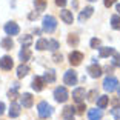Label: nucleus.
I'll return each instance as SVG.
<instances>
[{"label":"nucleus","instance_id":"ddd939ff","mask_svg":"<svg viewBox=\"0 0 120 120\" xmlns=\"http://www.w3.org/2000/svg\"><path fill=\"white\" fill-rule=\"evenodd\" d=\"M102 116H103V112H102V109H97V108H94V109H89L88 111V119L89 120H102Z\"/></svg>","mask_w":120,"mask_h":120},{"label":"nucleus","instance_id":"37998d69","mask_svg":"<svg viewBox=\"0 0 120 120\" xmlns=\"http://www.w3.org/2000/svg\"><path fill=\"white\" fill-rule=\"evenodd\" d=\"M65 120H74V117H72V119H65Z\"/></svg>","mask_w":120,"mask_h":120},{"label":"nucleus","instance_id":"c756f323","mask_svg":"<svg viewBox=\"0 0 120 120\" xmlns=\"http://www.w3.org/2000/svg\"><path fill=\"white\" fill-rule=\"evenodd\" d=\"M57 48H59V42L57 40H49L48 42V49H51V51H57Z\"/></svg>","mask_w":120,"mask_h":120},{"label":"nucleus","instance_id":"6ab92c4d","mask_svg":"<svg viewBox=\"0 0 120 120\" xmlns=\"http://www.w3.org/2000/svg\"><path fill=\"white\" fill-rule=\"evenodd\" d=\"M28 72H29V66H28L26 63H22L20 66L17 68V77H19V79L25 77V75L28 74Z\"/></svg>","mask_w":120,"mask_h":120},{"label":"nucleus","instance_id":"79ce46f5","mask_svg":"<svg viewBox=\"0 0 120 120\" xmlns=\"http://www.w3.org/2000/svg\"><path fill=\"white\" fill-rule=\"evenodd\" d=\"M116 9H117V12H119V14H120V3L117 5V8H116Z\"/></svg>","mask_w":120,"mask_h":120},{"label":"nucleus","instance_id":"a19ab883","mask_svg":"<svg viewBox=\"0 0 120 120\" xmlns=\"http://www.w3.org/2000/svg\"><path fill=\"white\" fill-rule=\"evenodd\" d=\"M112 105H114V106H119V105H120V100H119V99H114V100H112Z\"/></svg>","mask_w":120,"mask_h":120},{"label":"nucleus","instance_id":"f257e3e1","mask_svg":"<svg viewBox=\"0 0 120 120\" xmlns=\"http://www.w3.org/2000/svg\"><path fill=\"white\" fill-rule=\"evenodd\" d=\"M42 28L45 32H54L57 29V20L56 17H52V15H45L43 17V23H42Z\"/></svg>","mask_w":120,"mask_h":120},{"label":"nucleus","instance_id":"423d86ee","mask_svg":"<svg viewBox=\"0 0 120 120\" xmlns=\"http://www.w3.org/2000/svg\"><path fill=\"white\" fill-rule=\"evenodd\" d=\"M86 97V92H85V88H75L72 91V99H74L75 103H83Z\"/></svg>","mask_w":120,"mask_h":120},{"label":"nucleus","instance_id":"473e14b6","mask_svg":"<svg viewBox=\"0 0 120 120\" xmlns=\"http://www.w3.org/2000/svg\"><path fill=\"white\" fill-rule=\"evenodd\" d=\"M97 94H99V92H97V89H92V91H89L88 94V100H91V102H94L95 100V97H97Z\"/></svg>","mask_w":120,"mask_h":120},{"label":"nucleus","instance_id":"20e7f679","mask_svg":"<svg viewBox=\"0 0 120 120\" xmlns=\"http://www.w3.org/2000/svg\"><path fill=\"white\" fill-rule=\"evenodd\" d=\"M117 85H119V80H117L116 77H108L103 80V89L105 91H108V92H112V91H116L117 89Z\"/></svg>","mask_w":120,"mask_h":120},{"label":"nucleus","instance_id":"2f4dec72","mask_svg":"<svg viewBox=\"0 0 120 120\" xmlns=\"http://www.w3.org/2000/svg\"><path fill=\"white\" fill-rule=\"evenodd\" d=\"M68 43H69V45H77V43H79V37H77V35H74V34H71L69 35V37H68Z\"/></svg>","mask_w":120,"mask_h":120},{"label":"nucleus","instance_id":"9d476101","mask_svg":"<svg viewBox=\"0 0 120 120\" xmlns=\"http://www.w3.org/2000/svg\"><path fill=\"white\" fill-rule=\"evenodd\" d=\"M12 59H11L9 56H3L2 59H0V68L3 71H9L11 68H12Z\"/></svg>","mask_w":120,"mask_h":120},{"label":"nucleus","instance_id":"72a5a7b5","mask_svg":"<svg viewBox=\"0 0 120 120\" xmlns=\"http://www.w3.org/2000/svg\"><path fill=\"white\" fill-rule=\"evenodd\" d=\"M52 60L56 62V63H62V60H63V57H62V54H59V52H56L52 56Z\"/></svg>","mask_w":120,"mask_h":120},{"label":"nucleus","instance_id":"0eeeda50","mask_svg":"<svg viewBox=\"0 0 120 120\" xmlns=\"http://www.w3.org/2000/svg\"><path fill=\"white\" fill-rule=\"evenodd\" d=\"M82 60H83V54L79 52V51H72V52L69 54V63L72 65V66H77V65H80Z\"/></svg>","mask_w":120,"mask_h":120},{"label":"nucleus","instance_id":"c9c22d12","mask_svg":"<svg viewBox=\"0 0 120 120\" xmlns=\"http://www.w3.org/2000/svg\"><path fill=\"white\" fill-rule=\"evenodd\" d=\"M116 2H117V0H103V3H105L106 8H111L114 3H116Z\"/></svg>","mask_w":120,"mask_h":120},{"label":"nucleus","instance_id":"412c9836","mask_svg":"<svg viewBox=\"0 0 120 120\" xmlns=\"http://www.w3.org/2000/svg\"><path fill=\"white\" fill-rule=\"evenodd\" d=\"M114 54V49L112 48H99V57L105 59V57H109Z\"/></svg>","mask_w":120,"mask_h":120},{"label":"nucleus","instance_id":"dca6fc26","mask_svg":"<svg viewBox=\"0 0 120 120\" xmlns=\"http://www.w3.org/2000/svg\"><path fill=\"white\" fill-rule=\"evenodd\" d=\"M60 17H62V20L65 22V23H72V20H74V15H72V12L68 9H62V12H60Z\"/></svg>","mask_w":120,"mask_h":120},{"label":"nucleus","instance_id":"f704fd0d","mask_svg":"<svg viewBox=\"0 0 120 120\" xmlns=\"http://www.w3.org/2000/svg\"><path fill=\"white\" fill-rule=\"evenodd\" d=\"M85 109H86V106L83 105V103H79V106H77V109H75V112L83 114V112H85Z\"/></svg>","mask_w":120,"mask_h":120},{"label":"nucleus","instance_id":"c03bdc74","mask_svg":"<svg viewBox=\"0 0 120 120\" xmlns=\"http://www.w3.org/2000/svg\"><path fill=\"white\" fill-rule=\"evenodd\" d=\"M119 95H120V86H119Z\"/></svg>","mask_w":120,"mask_h":120},{"label":"nucleus","instance_id":"4c0bfd02","mask_svg":"<svg viewBox=\"0 0 120 120\" xmlns=\"http://www.w3.org/2000/svg\"><path fill=\"white\" fill-rule=\"evenodd\" d=\"M37 17H39V12H35V11H34V12H31V14L28 15L29 20H34V19H37Z\"/></svg>","mask_w":120,"mask_h":120},{"label":"nucleus","instance_id":"2eb2a0df","mask_svg":"<svg viewBox=\"0 0 120 120\" xmlns=\"http://www.w3.org/2000/svg\"><path fill=\"white\" fill-rule=\"evenodd\" d=\"M19 116H20V105L12 102L11 106H9V117L11 119H15V117H19Z\"/></svg>","mask_w":120,"mask_h":120},{"label":"nucleus","instance_id":"cd10ccee","mask_svg":"<svg viewBox=\"0 0 120 120\" xmlns=\"http://www.w3.org/2000/svg\"><path fill=\"white\" fill-rule=\"evenodd\" d=\"M111 26L114 29H120V15H112L111 17Z\"/></svg>","mask_w":120,"mask_h":120},{"label":"nucleus","instance_id":"1a4fd4ad","mask_svg":"<svg viewBox=\"0 0 120 120\" xmlns=\"http://www.w3.org/2000/svg\"><path fill=\"white\" fill-rule=\"evenodd\" d=\"M45 85H46L45 80H43V77H40V75H35V77L32 79V89H34L35 92H40Z\"/></svg>","mask_w":120,"mask_h":120},{"label":"nucleus","instance_id":"5701e85b","mask_svg":"<svg viewBox=\"0 0 120 120\" xmlns=\"http://www.w3.org/2000/svg\"><path fill=\"white\" fill-rule=\"evenodd\" d=\"M62 114H63L65 119H72V117H74V114H75V108H74V106H66Z\"/></svg>","mask_w":120,"mask_h":120},{"label":"nucleus","instance_id":"58836bf2","mask_svg":"<svg viewBox=\"0 0 120 120\" xmlns=\"http://www.w3.org/2000/svg\"><path fill=\"white\" fill-rule=\"evenodd\" d=\"M56 5H57V6H62V8H63L65 5H66V0H56Z\"/></svg>","mask_w":120,"mask_h":120},{"label":"nucleus","instance_id":"aec40b11","mask_svg":"<svg viewBox=\"0 0 120 120\" xmlns=\"http://www.w3.org/2000/svg\"><path fill=\"white\" fill-rule=\"evenodd\" d=\"M0 45H2V48H3V49H12L14 42H12V39H11V37H5V39H2Z\"/></svg>","mask_w":120,"mask_h":120},{"label":"nucleus","instance_id":"7c9ffc66","mask_svg":"<svg viewBox=\"0 0 120 120\" xmlns=\"http://www.w3.org/2000/svg\"><path fill=\"white\" fill-rule=\"evenodd\" d=\"M111 114L116 120H120V106H114L112 109H111Z\"/></svg>","mask_w":120,"mask_h":120},{"label":"nucleus","instance_id":"ea45409f","mask_svg":"<svg viewBox=\"0 0 120 120\" xmlns=\"http://www.w3.org/2000/svg\"><path fill=\"white\" fill-rule=\"evenodd\" d=\"M5 112V103L3 102H0V116Z\"/></svg>","mask_w":120,"mask_h":120},{"label":"nucleus","instance_id":"f03ea898","mask_svg":"<svg viewBox=\"0 0 120 120\" xmlns=\"http://www.w3.org/2000/svg\"><path fill=\"white\" fill-rule=\"evenodd\" d=\"M37 112L42 119H48V117L52 114V108L48 102H40L39 106H37Z\"/></svg>","mask_w":120,"mask_h":120},{"label":"nucleus","instance_id":"bb28decb","mask_svg":"<svg viewBox=\"0 0 120 120\" xmlns=\"http://www.w3.org/2000/svg\"><path fill=\"white\" fill-rule=\"evenodd\" d=\"M20 43L23 45V48H28L32 43V37L31 35H23V37H20Z\"/></svg>","mask_w":120,"mask_h":120},{"label":"nucleus","instance_id":"f8f14e48","mask_svg":"<svg viewBox=\"0 0 120 120\" xmlns=\"http://www.w3.org/2000/svg\"><path fill=\"white\" fill-rule=\"evenodd\" d=\"M92 12H94V8H92V6H86L85 9L80 12V15H79V20H80V22L88 20V19L92 15Z\"/></svg>","mask_w":120,"mask_h":120},{"label":"nucleus","instance_id":"4be33fe9","mask_svg":"<svg viewBox=\"0 0 120 120\" xmlns=\"http://www.w3.org/2000/svg\"><path fill=\"white\" fill-rule=\"evenodd\" d=\"M108 103H109V97H106V95H100L99 99H97V106H99L100 109L106 108V106H108Z\"/></svg>","mask_w":120,"mask_h":120},{"label":"nucleus","instance_id":"393cba45","mask_svg":"<svg viewBox=\"0 0 120 120\" xmlns=\"http://www.w3.org/2000/svg\"><path fill=\"white\" fill-rule=\"evenodd\" d=\"M35 11H45L46 9V0H34Z\"/></svg>","mask_w":120,"mask_h":120},{"label":"nucleus","instance_id":"a211bd4d","mask_svg":"<svg viewBox=\"0 0 120 120\" xmlns=\"http://www.w3.org/2000/svg\"><path fill=\"white\" fill-rule=\"evenodd\" d=\"M19 57H20V60H22V63H26L29 59H31V51L28 49V48H23V49L19 52Z\"/></svg>","mask_w":120,"mask_h":120},{"label":"nucleus","instance_id":"7ed1b4c3","mask_svg":"<svg viewBox=\"0 0 120 120\" xmlns=\"http://www.w3.org/2000/svg\"><path fill=\"white\" fill-rule=\"evenodd\" d=\"M54 99L59 103H65L68 99H69V94H68L66 88L65 86H59V88L54 89Z\"/></svg>","mask_w":120,"mask_h":120},{"label":"nucleus","instance_id":"6e6552de","mask_svg":"<svg viewBox=\"0 0 120 120\" xmlns=\"http://www.w3.org/2000/svg\"><path fill=\"white\" fill-rule=\"evenodd\" d=\"M5 32H6L8 35H17L19 32H20V28H19L17 23L9 22V23H6V25H5Z\"/></svg>","mask_w":120,"mask_h":120},{"label":"nucleus","instance_id":"39448f33","mask_svg":"<svg viewBox=\"0 0 120 120\" xmlns=\"http://www.w3.org/2000/svg\"><path fill=\"white\" fill-rule=\"evenodd\" d=\"M63 82H65V85H68V86L75 85L77 83V72L74 69H68L63 75Z\"/></svg>","mask_w":120,"mask_h":120},{"label":"nucleus","instance_id":"9b49d317","mask_svg":"<svg viewBox=\"0 0 120 120\" xmlns=\"http://www.w3.org/2000/svg\"><path fill=\"white\" fill-rule=\"evenodd\" d=\"M88 72H89V75H91L92 79H97V77H100L102 75V68L99 66V65H91V66H88Z\"/></svg>","mask_w":120,"mask_h":120},{"label":"nucleus","instance_id":"b1692460","mask_svg":"<svg viewBox=\"0 0 120 120\" xmlns=\"http://www.w3.org/2000/svg\"><path fill=\"white\" fill-rule=\"evenodd\" d=\"M17 89H19V83H14L12 89H9V91H8V97H9V100H15V99L19 97Z\"/></svg>","mask_w":120,"mask_h":120},{"label":"nucleus","instance_id":"a878e982","mask_svg":"<svg viewBox=\"0 0 120 120\" xmlns=\"http://www.w3.org/2000/svg\"><path fill=\"white\" fill-rule=\"evenodd\" d=\"M35 49H39V51L48 49V40H45V39H40L39 42L35 43Z\"/></svg>","mask_w":120,"mask_h":120},{"label":"nucleus","instance_id":"f3484780","mask_svg":"<svg viewBox=\"0 0 120 120\" xmlns=\"http://www.w3.org/2000/svg\"><path fill=\"white\" fill-rule=\"evenodd\" d=\"M43 80H45V83H54V82H56V71L48 69L45 74H43Z\"/></svg>","mask_w":120,"mask_h":120},{"label":"nucleus","instance_id":"e433bc0d","mask_svg":"<svg viewBox=\"0 0 120 120\" xmlns=\"http://www.w3.org/2000/svg\"><path fill=\"white\" fill-rule=\"evenodd\" d=\"M97 46H100V40L99 39H92L91 40V48H97Z\"/></svg>","mask_w":120,"mask_h":120},{"label":"nucleus","instance_id":"a18cd8bd","mask_svg":"<svg viewBox=\"0 0 120 120\" xmlns=\"http://www.w3.org/2000/svg\"><path fill=\"white\" fill-rule=\"evenodd\" d=\"M89 2H95V0H89Z\"/></svg>","mask_w":120,"mask_h":120},{"label":"nucleus","instance_id":"c85d7f7f","mask_svg":"<svg viewBox=\"0 0 120 120\" xmlns=\"http://www.w3.org/2000/svg\"><path fill=\"white\" fill-rule=\"evenodd\" d=\"M112 66L120 68V54L116 52V51H114V54H112Z\"/></svg>","mask_w":120,"mask_h":120},{"label":"nucleus","instance_id":"4468645a","mask_svg":"<svg viewBox=\"0 0 120 120\" xmlns=\"http://www.w3.org/2000/svg\"><path fill=\"white\" fill-rule=\"evenodd\" d=\"M22 97V105H23V108H31L32 103H34V99H32V95L28 94V92H25L23 95H20Z\"/></svg>","mask_w":120,"mask_h":120}]
</instances>
